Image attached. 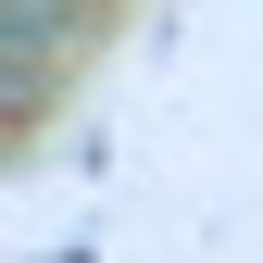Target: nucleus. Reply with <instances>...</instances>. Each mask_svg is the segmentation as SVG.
<instances>
[{
    "label": "nucleus",
    "instance_id": "1",
    "mask_svg": "<svg viewBox=\"0 0 263 263\" xmlns=\"http://www.w3.org/2000/svg\"><path fill=\"white\" fill-rule=\"evenodd\" d=\"M88 0H0V50H13V101L50 76V50H63V25H76Z\"/></svg>",
    "mask_w": 263,
    "mask_h": 263
}]
</instances>
